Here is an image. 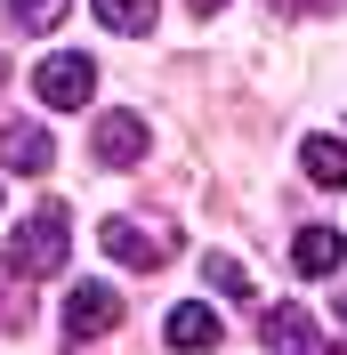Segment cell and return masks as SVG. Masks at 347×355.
Instances as JSON below:
<instances>
[{"instance_id": "obj_7", "label": "cell", "mask_w": 347, "mask_h": 355, "mask_svg": "<svg viewBox=\"0 0 347 355\" xmlns=\"http://www.w3.org/2000/svg\"><path fill=\"white\" fill-rule=\"evenodd\" d=\"M0 162H8L17 178H41L49 162H57V146H49L41 121H8V130H0Z\"/></svg>"}, {"instance_id": "obj_3", "label": "cell", "mask_w": 347, "mask_h": 355, "mask_svg": "<svg viewBox=\"0 0 347 355\" xmlns=\"http://www.w3.org/2000/svg\"><path fill=\"white\" fill-rule=\"evenodd\" d=\"M89 154H97V170H137V162H146V113H130V105L97 113Z\"/></svg>"}, {"instance_id": "obj_19", "label": "cell", "mask_w": 347, "mask_h": 355, "mask_svg": "<svg viewBox=\"0 0 347 355\" xmlns=\"http://www.w3.org/2000/svg\"><path fill=\"white\" fill-rule=\"evenodd\" d=\"M323 355H347V347H323Z\"/></svg>"}, {"instance_id": "obj_16", "label": "cell", "mask_w": 347, "mask_h": 355, "mask_svg": "<svg viewBox=\"0 0 347 355\" xmlns=\"http://www.w3.org/2000/svg\"><path fill=\"white\" fill-rule=\"evenodd\" d=\"M186 8H194V17H218V8H226V0H186Z\"/></svg>"}, {"instance_id": "obj_4", "label": "cell", "mask_w": 347, "mask_h": 355, "mask_svg": "<svg viewBox=\"0 0 347 355\" xmlns=\"http://www.w3.org/2000/svg\"><path fill=\"white\" fill-rule=\"evenodd\" d=\"M113 323H121V291L113 283H73L65 291V339L81 347V339H105Z\"/></svg>"}, {"instance_id": "obj_12", "label": "cell", "mask_w": 347, "mask_h": 355, "mask_svg": "<svg viewBox=\"0 0 347 355\" xmlns=\"http://www.w3.org/2000/svg\"><path fill=\"white\" fill-rule=\"evenodd\" d=\"M33 323V299H24V275L0 259V331H24Z\"/></svg>"}, {"instance_id": "obj_9", "label": "cell", "mask_w": 347, "mask_h": 355, "mask_svg": "<svg viewBox=\"0 0 347 355\" xmlns=\"http://www.w3.org/2000/svg\"><path fill=\"white\" fill-rule=\"evenodd\" d=\"M299 170L315 186H347V137H307L299 146Z\"/></svg>"}, {"instance_id": "obj_2", "label": "cell", "mask_w": 347, "mask_h": 355, "mask_svg": "<svg viewBox=\"0 0 347 355\" xmlns=\"http://www.w3.org/2000/svg\"><path fill=\"white\" fill-rule=\"evenodd\" d=\"M33 97H41L49 113H81L89 97H97V65H89L81 49H57V57H41V73H33Z\"/></svg>"}, {"instance_id": "obj_17", "label": "cell", "mask_w": 347, "mask_h": 355, "mask_svg": "<svg viewBox=\"0 0 347 355\" xmlns=\"http://www.w3.org/2000/svg\"><path fill=\"white\" fill-rule=\"evenodd\" d=\"M339 323H347V291H339Z\"/></svg>"}, {"instance_id": "obj_6", "label": "cell", "mask_w": 347, "mask_h": 355, "mask_svg": "<svg viewBox=\"0 0 347 355\" xmlns=\"http://www.w3.org/2000/svg\"><path fill=\"white\" fill-rule=\"evenodd\" d=\"M162 339H170L178 355H210L218 339H226V323H218V307H202V299H186V307H170V323H162Z\"/></svg>"}, {"instance_id": "obj_8", "label": "cell", "mask_w": 347, "mask_h": 355, "mask_svg": "<svg viewBox=\"0 0 347 355\" xmlns=\"http://www.w3.org/2000/svg\"><path fill=\"white\" fill-rule=\"evenodd\" d=\"M339 259H347L339 226H299V243H291V266L299 275H339Z\"/></svg>"}, {"instance_id": "obj_15", "label": "cell", "mask_w": 347, "mask_h": 355, "mask_svg": "<svg viewBox=\"0 0 347 355\" xmlns=\"http://www.w3.org/2000/svg\"><path fill=\"white\" fill-rule=\"evenodd\" d=\"M299 8H307V0H266V17H299Z\"/></svg>"}, {"instance_id": "obj_13", "label": "cell", "mask_w": 347, "mask_h": 355, "mask_svg": "<svg viewBox=\"0 0 347 355\" xmlns=\"http://www.w3.org/2000/svg\"><path fill=\"white\" fill-rule=\"evenodd\" d=\"M65 8L73 0H8V24H17V33H57Z\"/></svg>"}, {"instance_id": "obj_5", "label": "cell", "mask_w": 347, "mask_h": 355, "mask_svg": "<svg viewBox=\"0 0 347 355\" xmlns=\"http://www.w3.org/2000/svg\"><path fill=\"white\" fill-rule=\"evenodd\" d=\"M97 243H105L121 266H146V275H153V266H170V250H178L170 234H162V226H146V218H105V234H97Z\"/></svg>"}, {"instance_id": "obj_18", "label": "cell", "mask_w": 347, "mask_h": 355, "mask_svg": "<svg viewBox=\"0 0 347 355\" xmlns=\"http://www.w3.org/2000/svg\"><path fill=\"white\" fill-rule=\"evenodd\" d=\"M0 81H8V57H0Z\"/></svg>"}, {"instance_id": "obj_10", "label": "cell", "mask_w": 347, "mask_h": 355, "mask_svg": "<svg viewBox=\"0 0 347 355\" xmlns=\"http://www.w3.org/2000/svg\"><path fill=\"white\" fill-rule=\"evenodd\" d=\"M259 339H266V355H307V315L299 307H266L259 315Z\"/></svg>"}, {"instance_id": "obj_14", "label": "cell", "mask_w": 347, "mask_h": 355, "mask_svg": "<svg viewBox=\"0 0 347 355\" xmlns=\"http://www.w3.org/2000/svg\"><path fill=\"white\" fill-rule=\"evenodd\" d=\"M202 283H210V291H226V299H251V275H242L226 250H210V259H202Z\"/></svg>"}, {"instance_id": "obj_1", "label": "cell", "mask_w": 347, "mask_h": 355, "mask_svg": "<svg viewBox=\"0 0 347 355\" xmlns=\"http://www.w3.org/2000/svg\"><path fill=\"white\" fill-rule=\"evenodd\" d=\"M65 202H41V210H33V218L17 226V243H8V266H17L24 283H41V275H57V266H65V250H73V234H65Z\"/></svg>"}, {"instance_id": "obj_11", "label": "cell", "mask_w": 347, "mask_h": 355, "mask_svg": "<svg viewBox=\"0 0 347 355\" xmlns=\"http://www.w3.org/2000/svg\"><path fill=\"white\" fill-rule=\"evenodd\" d=\"M89 8L105 33H153V17H162V0H89Z\"/></svg>"}]
</instances>
